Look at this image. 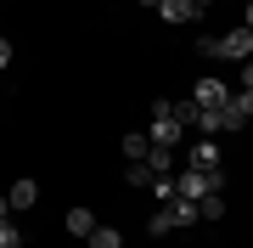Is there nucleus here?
I'll return each instance as SVG.
<instances>
[{"label":"nucleus","mask_w":253,"mask_h":248,"mask_svg":"<svg viewBox=\"0 0 253 248\" xmlns=\"http://www.w3.org/2000/svg\"><path fill=\"white\" fill-rule=\"evenodd\" d=\"M219 56H231V62H248V56H253V28H231V34L219 40Z\"/></svg>","instance_id":"f03ea898"},{"label":"nucleus","mask_w":253,"mask_h":248,"mask_svg":"<svg viewBox=\"0 0 253 248\" xmlns=\"http://www.w3.org/2000/svg\"><path fill=\"white\" fill-rule=\"evenodd\" d=\"M203 130V136H219V130H225V107H197V119H191Z\"/></svg>","instance_id":"9b49d317"},{"label":"nucleus","mask_w":253,"mask_h":248,"mask_svg":"<svg viewBox=\"0 0 253 248\" xmlns=\"http://www.w3.org/2000/svg\"><path fill=\"white\" fill-rule=\"evenodd\" d=\"M146 136L158 141V147H174L180 141V124H174V101H152V130Z\"/></svg>","instance_id":"f257e3e1"},{"label":"nucleus","mask_w":253,"mask_h":248,"mask_svg":"<svg viewBox=\"0 0 253 248\" xmlns=\"http://www.w3.org/2000/svg\"><path fill=\"white\" fill-rule=\"evenodd\" d=\"M248 119H242V107H236V101H225V130H242Z\"/></svg>","instance_id":"6ab92c4d"},{"label":"nucleus","mask_w":253,"mask_h":248,"mask_svg":"<svg viewBox=\"0 0 253 248\" xmlns=\"http://www.w3.org/2000/svg\"><path fill=\"white\" fill-rule=\"evenodd\" d=\"M146 164H152V175H174V147H158V141H152Z\"/></svg>","instance_id":"ddd939ff"},{"label":"nucleus","mask_w":253,"mask_h":248,"mask_svg":"<svg viewBox=\"0 0 253 248\" xmlns=\"http://www.w3.org/2000/svg\"><path fill=\"white\" fill-rule=\"evenodd\" d=\"M191 6H197V17H203V11H208V6H214V0H191Z\"/></svg>","instance_id":"393cba45"},{"label":"nucleus","mask_w":253,"mask_h":248,"mask_svg":"<svg viewBox=\"0 0 253 248\" xmlns=\"http://www.w3.org/2000/svg\"><path fill=\"white\" fill-rule=\"evenodd\" d=\"M6 203H11V209H34V203H40V186H34V181H11Z\"/></svg>","instance_id":"6e6552de"},{"label":"nucleus","mask_w":253,"mask_h":248,"mask_svg":"<svg viewBox=\"0 0 253 248\" xmlns=\"http://www.w3.org/2000/svg\"><path fill=\"white\" fill-rule=\"evenodd\" d=\"M174 192H180V198H191V203H197V198L208 192V175H203V169H180V175H174Z\"/></svg>","instance_id":"423d86ee"},{"label":"nucleus","mask_w":253,"mask_h":248,"mask_svg":"<svg viewBox=\"0 0 253 248\" xmlns=\"http://www.w3.org/2000/svg\"><path fill=\"white\" fill-rule=\"evenodd\" d=\"M242 91H253V56H248V68H242Z\"/></svg>","instance_id":"4be33fe9"},{"label":"nucleus","mask_w":253,"mask_h":248,"mask_svg":"<svg viewBox=\"0 0 253 248\" xmlns=\"http://www.w3.org/2000/svg\"><path fill=\"white\" fill-rule=\"evenodd\" d=\"M135 6H152V11H158V0H135Z\"/></svg>","instance_id":"a878e982"},{"label":"nucleus","mask_w":253,"mask_h":248,"mask_svg":"<svg viewBox=\"0 0 253 248\" xmlns=\"http://www.w3.org/2000/svg\"><path fill=\"white\" fill-rule=\"evenodd\" d=\"M158 11L169 23H197V6H191V0H158Z\"/></svg>","instance_id":"1a4fd4ad"},{"label":"nucleus","mask_w":253,"mask_h":248,"mask_svg":"<svg viewBox=\"0 0 253 248\" xmlns=\"http://www.w3.org/2000/svg\"><path fill=\"white\" fill-rule=\"evenodd\" d=\"M84 243H90V248H124V231H118V226H96Z\"/></svg>","instance_id":"f8f14e48"},{"label":"nucleus","mask_w":253,"mask_h":248,"mask_svg":"<svg viewBox=\"0 0 253 248\" xmlns=\"http://www.w3.org/2000/svg\"><path fill=\"white\" fill-rule=\"evenodd\" d=\"M197 220H225V192H203L197 198Z\"/></svg>","instance_id":"9d476101"},{"label":"nucleus","mask_w":253,"mask_h":248,"mask_svg":"<svg viewBox=\"0 0 253 248\" xmlns=\"http://www.w3.org/2000/svg\"><path fill=\"white\" fill-rule=\"evenodd\" d=\"M124 181H129V186H152V164H129Z\"/></svg>","instance_id":"dca6fc26"},{"label":"nucleus","mask_w":253,"mask_h":248,"mask_svg":"<svg viewBox=\"0 0 253 248\" xmlns=\"http://www.w3.org/2000/svg\"><path fill=\"white\" fill-rule=\"evenodd\" d=\"M242 28H253V0H242Z\"/></svg>","instance_id":"5701e85b"},{"label":"nucleus","mask_w":253,"mask_h":248,"mask_svg":"<svg viewBox=\"0 0 253 248\" xmlns=\"http://www.w3.org/2000/svg\"><path fill=\"white\" fill-rule=\"evenodd\" d=\"M146 152H152V136H146V130H129L124 136V158L129 164H146Z\"/></svg>","instance_id":"0eeeda50"},{"label":"nucleus","mask_w":253,"mask_h":248,"mask_svg":"<svg viewBox=\"0 0 253 248\" xmlns=\"http://www.w3.org/2000/svg\"><path fill=\"white\" fill-rule=\"evenodd\" d=\"M231 101H236V107H242V119H253V91H236Z\"/></svg>","instance_id":"aec40b11"},{"label":"nucleus","mask_w":253,"mask_h":248,"mask_svg":"<svg viewBox=\"0 0 253 248\" xmlns=\"http://www.w3.org/2000/svg\"><path fill=\"white\" fill-rule=\"evenodd\" d=\"M191 101H197V107H225V101H231V91H225V79H197Z\"/></svg>","instance_id":"7ed1b4c3"},{"label":"nucleus","mask_w":253,"mask_h":248,"mask_svg":"<svg viewBox=\"0 0 253 248\" xmlns=\"http://www.w3.org/2000/svg\"><path fill=\"white\" fill-rule=\"evenodd\" d=\"M6 68H11V40L0 34V74H6Z\"/></svg>","instance_id":"412c9836"},{"label":"nucleus","mask_w":253,"mask_h":248,"mask_svg":"<svg viewBox=\"0 0 253 248\" xmlns=\"http://www.w3.org/2000/svg\"><path fill=\"white\" fill-rule=\"evenodd\" d=\"M146 192H152L158 203H174L180 192H174V175H152V186H146Z\"/></svg>","instance_id":"2eb2a0df"},{"label":"nucleus","mask_w":253,"mask_h":248,"mask_svg":"<svg viewBox=\"0 0 253 248\" xmlns=\"http://www.w3.org/2000/svg\"><path fill=\"white\" fill-rule=\"evenodd\" d=\"M146 231H152V237H163V231H174V226H169V214H163V209H158V214H152V220H146Z\"/></svg>","instance_id":"a211bd4d"},{"label":"nucleus","mask_w":253,"mask_h":248,"mask_svg":"<svg viewBox=\"0 0 253 248\" xmlns=\"http://www.w3.org/2000/svg\"><path fill=\"white\" fill-rule=\"evenodd\" d=\"M68 231H73V237H90V231H96V214L90 209H68Z\"/></svg>","instance_id":"4468645a"},{"label":"nucleus","mask_w":253,"mask_h":248,"mask_svg":"<svg viewBox=\"0 0 253 248\" xmlns=\"http://www.w3.org/2000/svg\"><path fill=\"white\" fill-rule=\"evenodd\" d=\"M186 169H203V175H208V169H219V147H214V136H203L197 147H191V158H186Z\"/></svg>","instance_id":"20e7f679"},{"label":"nucleus","mask_w":253,"mask_h":248,"mask_svg":"<svg viewBox=\"0 0 253 248\" xmlns=\"http://www.w3.org/2000/svg\"><path fill=\"white\" fill-rule=\"evenodd\" d=\"M158 209L169 214V226H180V231H186V226H197V203H191V198H174V203H158Z\"/></svg>","instance_id":"39448f33"},{"label":"nucleus","mask_w":253,"mask_h":248,"mask_svg":"<svg viewBox=\"0 0 253 248\" xmlns=\"http://www.w3.org/2000/svg\"><path fill=\"white\" fill-rule=\"evenodd\" d=\"M0 248H23V231L11 226V220H0Z\"/></svg>","instance_id":"f3484780"},{"label":"nucleus","mask_w":253,"mask_h":248,"mask_svg":"<svg viewBox=\"0 0 253 248\" xmlns=\"http://www.w3.org/2000/svg\"><path fill=\"white\" fill-rule=\"evenodd\" d=\"M0 220H11V203H6V198H0Z\"/></svg>","instance_id":"b1692460"}]
</instances>
